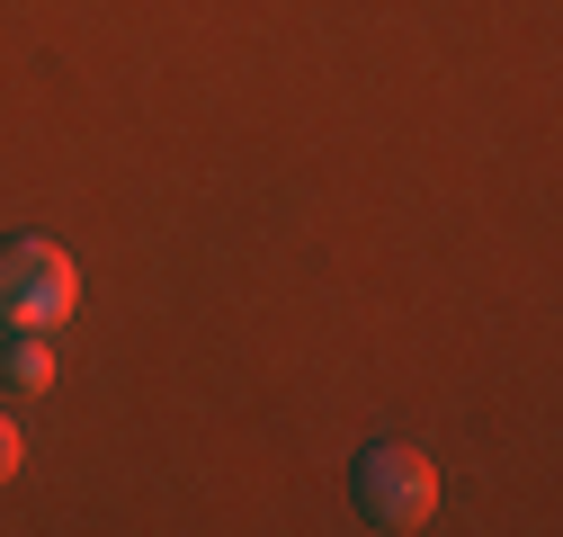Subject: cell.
Listing matches in <instances>:
<instances>
[{"label": "cell", "instance_id": "cell-1", "mask_svg": "<svg viewBox=\"0 0 563 537\" xmlns=\"http://www.w3.org/2000/svg\"><path fill=\"white\" fill-rule=\"evenodd\" d=\"M0 314H10V331L73 322V314H81V268L63 260L54 242H36V233L0 242Z\"/></svg>", "mask_w": 563, "mask_h": 537}, {"label": "cell", "instance_id": "cell-2", "mask_svg": "<svg viewBox=\"0 0 563 537\" xmlns=\"http://www.w3.org/2000/svg\"><path fill=\"white\" fill-rule=\"evenodd\" d=\"M358 502H367V519L376 528H420L439 511V465L420 457V448H367L358 457Z\"/></svg>", "mask_w": 563, "mask_h": 537}, {"label": "cell", "instance_id": "cell-3", "mask_svg": "<svg viewBox=\"0 0 563 537\" xmlns=\"http://www.w3.org/2000/svg\"><path fill=\"white\" fill-rule=\"evenodd\" d=\"M10 385H19V394H45V385H54V350H45V331H10Z\"/></svg>", "mask_w": 563, "mask_h": 537}, {"label": "cell", "instance_id": "cell-4", "mask_svg": "<svg viewBox=\"0 0 563 537\" xmlns=\"http://www.w3.org/2000/svg\"><path fill=\"white\" fill-rule=\"evenodd\" d=\"M19 448H27V439H19V421H10V413H0V484H10V475H19Z\"/></svg>", "mask_w": 563, "mask_h": 537}]
</instances>
